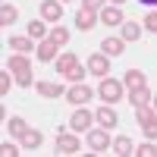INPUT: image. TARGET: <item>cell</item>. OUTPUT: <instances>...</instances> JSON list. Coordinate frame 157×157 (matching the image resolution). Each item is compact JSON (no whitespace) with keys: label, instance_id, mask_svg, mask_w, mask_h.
I'll use <instances>...</instances> for the list:
<instances>
[{"label":"cell","instance_id":"6da1fadb","mask_svg":"<svg viewBox=\"0 0 157 157\" xmlns=\"http://www.w3.org/2000/svg\"><path fill=\"white\" fill-rule=\"evenodd\" d=\"M6 69L16 75V82H19V85H25V88L32 85V63L25 60V54H13V57L6 60Z\"/></svg>","mask_w":157,"mask_h":157},{"label":"cell","instance_id":"7a4b0ae2","mask_svg":"<svg viewBox=\"0 0 157 157\" xmlns=\"http://www.w3.org/2000/svg\"><path fill=\"white\" fill-rule=\"evenodd\" d=\"M57 75H66L69 82H82L85 69L78 66V57L75 54H63V57H57Z\"/></svg>","mask_w":157,"mask_h":157},{"label":"cell","instance_id":"3957f363","mask_svg":"<svg viewBox=\"0 0 157 157\" xmlns=\"http://www.w3.org/2000/svg\"><path fill=\"white\" fill-rule=\"evenodd\" d=\"M135 123L148 138H157V110L154 107H135Z\"/></svg>","mask_w":157,"mask_h":157},{"label":"cell","instance_id":"277c9868","mask_svg":"<svg viewBox=\"0 0 157 157\" xmlns=\"http://www.w3.org/2000/svg\"><path fill=\"white\" fill-rule=\"evenodd\" d=\"M98 94L107 101V104H116V101L123 98V82H116V78H110V75H104V78H101Z\"/></svg>","mask_w":157,"mask_h":157},{"label":"cell","instance_id":"5b68a950","mask_svg":"<svg viewBox=\"0 0 157 157\" xmlns=\"http://www.w3.org/2000/svg\"><path fill=\"white\" fill-rule=\"evenodd\" d=\"M41 19L60 25V19H63V3H60V0H44V3H41Z\"/></svg>","mask_w":157,"mask_h":157},{"label":"cell","instance_id":"8992f818","mask_svg":"<svg viewBox=\"0 0 157 157\" xmlns=\"http://www.w3.org/2000/svg\"><path fill=\"white\" fill-rule=\"evenodd\" d=\"M88 145L94 151H107V148H113V138L107 135V129H91L88 132Z\"/></svg>","mask_w":157,"mask_h":157},{"label":"cell","instance_id":"52a82bcc","mask_svg":"<svg viewBox=\"0 0 157 157\" xmlns=\"http://www.w3.org/2000/svg\"><path fill=\"white\" fill-rule=\"evenodd\" d=\"M66 101H69V104H75V107H82L85 101H91V88H88V85H82V82H75V85L66 91Z\"/></svg>","mask_w":157,"mask_h":157},{"label":"cell","instance_id":"ba28073f","mask_svg":"<svg viewBox=\"0 0 157 157\" xmlns=\"http://www.w3.org/2000/svg\"><path fill=\"white\" fill-rule=\"evenodd\" d=\"M91 123H94V113H88L85 107H82V110H75V113L69 116V126L75 129V132H85V129H88Z\"/></svg>","mask_w":157,"mask_h":157},{"label":"cell","instance_id":"9c48e42d","mask_svg":"<svg viewBox=\"0 0 157 157\" xmlns=\"http://www.w3.org/2000/svg\"><path fill=\"white\" fill-rule=\"evenodd\" d=\"M88 69L104 78V75H110V60L104 57V54H91V57H88Z\"/></svg>","mask_w":157,"mask_h":157},{"label":"cell","instance_id":"30bf717a","mask_svg":"<svg viewBox=\"0 0 157 157\" xmlns=\"http://www.w3.org/2000/svg\"><path fill=\"white\" fill-rule=\"evenodd\" d=\"M94 120H98L104 129H113L116 123H120V116H116V110H113V107H107V104H104L101 110H94Z\"/></svg>","mask_w":157,"mask_h":157},{"label":"cell","instance_id":"8fae6325","mask_svg":"<svg viewBox=\"0 0 157 157\" xmlns=\"http://www.w3.org/2000/svg\"><path fill=\"white\" fill-rule=\"evenodd\" d=\"M75 151H78L75 135H57V154H75Z\"/></svg>","mask_w":157,"mask_h":157},{"label":"cell","instance_id":"7c38bea8","mask_svg":"<svg viewBox=\"0 0 157 157\" xmlns=\"http://www.w3.org/2000/svg\"><path fill=\"white\" fill-rule=\"evenodd\" d=\"M35 54H38V60H41V63H50V60L57 57V44L50 41V38H44V41L38 44V50H35Z\"/></svg>","mask_w":157,"mask_h":157},{"label":"cell","instance_id":"4fadbf2b","mask_svg":"<svg viewBox=\"0 0 157 157\" xmlns=\"http://www.w3.org/2000/svg\"><path fill=\"white\" fill-rule=\"evenodd\" d=\"M113 154H120V157H129V154H135V145H132V138H129V135H120V138H113Z\"/></svg>","mask_w":157,"mask_h":157},{"label":"cell","instance_id":"5bb4252c","mask_svg":"<svg viewBox=\"0 0 157 157\" xmlns=\"http://www.w3.org/2000/svg\"><path fill=\"white\" fill-rule=\"evenodd\" d=\"M75 25H78V32H88V29H94V10H78L75 13Z\"/></svg>","mask_w":157,"mask_h":157},{"label":"cell","instance_id":"9a60e30c","mask_svg":"<svg viewBox=\"0 0 157 157\" xmlns=\"http://www.w3.org/2000/svg\"><path fill=\"white\" fill-rule=\"evenodd\" d=\"M6 44H10V50H16V54H32V50H38V47H32V38H19V35H13Z\"/></svg>","mask_w":157,"mask_h":157},{"label":"cell","instance_id":"2e32d148","mask_svg":"<svg viewBox=\"0 0 157 157\" xmlns=\"http://www.w3.org/2000/svg\"><path fill=\"white\" fill-rule=\"evenodd\" d=\"M129 101H132L135 104V107H151V91L148 88H132V91H129Z\"/></svg>","mask_w":157,"mask_h":157},{"label":"cell","instance_id":"e0dca14e","mask_svg":"<svg viewBox=\"0 0 157 157\" xmlns=\"http://www.w3.org/2000/svg\"><path fill=\"white\" fill-rule=\"evenodd\" d=\"M35 88H38V94H44V98H60V94H66L60 82H38Z\"/></svg>","mask_w":157,"mask_h":157},{"label":"cell","instance_id":"ac0fdd59","mask_svg":"<svg viewBox=\"0 0 157 157\" xmlns=\"http://www.w3.org/2000/svg\"><path fill=\"white\" fill-rule=\"evenodd\" d=\"M101 22H104V25H123L120 6H104V10H101Z\"/></svg>","mask_w":157,"mask_h":157},{"label":"cell","instance_id":"d6986e66","mask_svg":"<svg viewBox=\"0 0 157 157\" xmlns=\"http://www.w3.org/2000/svg\"><path fill=\"white\" fill-rule=\"evenodd\" d=\"M123 38H104L101 41V50H107V57H120L123 54Z\"/></svg>","mask_w":157,"mask_h":157},{"label":"cell","instance_id":"ffe728a7","mask_svg":"<svg viewBox=\"0 0 157 157\" xmlns=\"http://www.w3.org/2000/svg\"><path fill=\"white\" fill-rule=\"evenodd\" d=\"M41 141H44V135L38 132V129H29V132L22 135V148L25 151H35V148H41Z\"/></svg>","mask_w":157,"mask_h":157},{"label":"cell","instance_id":"44dd1931","mask_svg":"<svg viewBox=\"0 0 157 157\" xmlns=\"http://www.w3.org/2000/svg\"><path fill=\"white\" fill-rule=\"evenodd\" d=\"M123 85L132 91V88H145V72H138V69H129L126 78H123Z\"/></svg>","mask_w":157,"mask_h":157},{"label":"cell","instance_id":"7402d4cb","mask_svg":"<svg viewBox=\"0 0 157 157\" xmlns=\"http://www.w3.org/2000/svg\"><path fill=\"white\" fill-rule=\"evenodd\" d=\"M6 129H10V132L16 135V138H22L25 132H29V126H25V120H22V116H10V123H6Z\"/></svg>","mask_w":157,"mask_h":157},{"label":"cell","instance_id":"603a6c76","mask_svg":"<svg viewBox=\"0 0 157 157\" xmlns=\"http://www.w3.org/2000/svg\"><path fill=\"white\" fill-rule=\"evenodd\" d=\"M16 19H19V10L16 6H10V3L0 6V25H13Z\"/></svg>","mask_w":157,"mask_h":157},{"label":"cell","instance_id":"cb8c5ba5","mask_svg":"<svg viewBox=\"0 0 157 157\" xmlns=\"http://www.w3.org/2000/svg\"><path fill=\"white\" fill-rule=\"evenodd\" d=\"M141 38V25L138 22H123V41H138Z\"/></svg>","mask_w":157,"mask_h":157},{"label":"cell","instance_id":"d4e9b609","mask_svg":"<svg viewBox=\"0 0 157 157\" xmlns=\"http://www.w3.org/2000/svg\"><path fill=\"white\" fill-rule=\"evenodd\" d=\"M29 38H38V41H44V38H47V25H44V19L29 22Z\"/></svg>","mask_w":157,"mask_h":157},{"label":"cell","instance_id":"484cf974","mask_svg":"<svg viewBox=\"0 0 157 157\" xmlns=\"http://www.w3.org/2000/svg\"><path fill=\"white\" fill-rule=\"evenodd\" d=\"M47 38H50V41H54L57 47H63V44L69 41V32L63 29V25H54V29H50V35H47Z\"/></svg>","mask_w":157,"mask_h":157},{"label":"cell","instance_id":"4316f807","mask_svg":"<svg viewBox=\"0 0 157 157\" xmlns=\"http://www.w3.org/2000/svg\"><path fill=\"white\" fill-rule=\"evenodd\" d=\"M13 72L3 66V72H0V98H6V91H10V85H13V78H10Z\"/></svg>","mask_w":157,"mask_h":157},{"label":"cell","instance_id":"83f0119b","mask_svg":"<svg viewBox=\"0 0 157 157\" xmlns=\"http://www.w3.org/2000/svg\"><path fill=\"white\" fill-rule=\"evenodd\" d=\"M135 154H138V157H154L157 148L151 145V141H145V145H138V148H135Z\"/></svg>","mask_w":157,"mask_h":157},{"label":"cell","instance_id":"f1b7e54d","mask_svg":"<svg viewBox=\"0 0 157 157\" xmlns=\"http://www.w3.org/2000/svg\"><path fill=\"white\" fill-rule=\"evenodd\" d=\"M0 154H3V157H19L22 151H19L16 145H10V141H3V145H0Z\"/></svg>","mask_w":157,"mask_h":157},{"label":"cell","instance_id":"f546056e","mask_svg":"<svg viewBox=\"0 0 157 157\" xmlns=\"http://www.w3.org/2000/svg\"><path fill=\"white\" fill-rule=\"evenodd\" d=\"M145 29H148V32H157V10L145 16Z\"/></svg>","mask_w":157,"mask_h":157},{"label":"cell","instance_id":"4dcf8cb0","mask_svg":"<svg viewBox=\"0 0 157 157\" xmlns=\"http://www.w3.org/2000/svg\"><path fill=\"white\" fill-rule=\"evenodd\" d=\"M101 3H104V0H85V3H82V6H85V10H98Z\"/></svg>","mask_w":157,"mask_h":157},{"label":"cell","instance_id":"1f68e13d","mask_svg":"<svg viewBox=\"0 0 157 157\" xmlns=\"http://www.w3.org/2000/svg\"><path fill=\"white\" fill-rule=\"evenodd\" d=\"M138 3H145V6H157V0H138Z\"/></svg>","mask_w":157,"mask_h":157},{"label":"cell","instance_id":"d6a6232c","mask_svg":"<svg viewBox=\"0 0 157 157\" xmlns=\"http://www.w3.org/2000/svg\"><path fill=\"white\" fill-rule=\"evenodd\" d=\"M113 3H116V6H120V3H126V0H113Z\"/></svg>","mask_w":157,"mask_h":157},{"label":"cell","instance_id":"836d02e7","mask_svg":"<svg viewBox=\"0 0 157 157\" xmlns=\"http://www.w3.org/2000/svg\"><path fill=\"white\" fill-rule=\"evenodd\" d=\"M154 110H157V98H154Z\"/></svg>","mask_w":157,"mask_h":157}]
</instances>
